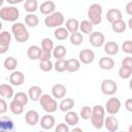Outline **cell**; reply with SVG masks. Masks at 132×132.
I'll use <instances>...</instances> for the list:
<instances>
[{"label": "cell", "mask_w": 132, "mask_h": 132, "mask_svg": "<svg viewBox=\"0 0 132 132\" xmlns=\"http://www.w3.org/2000/svg\"><path fill=\"white\" fill-rule=\"evenodd\" d=\"M116 62L112 58H110L109 56L107 57H102L99 60V67L103 70H110L114 67Z\"/></svg>", "instance_id": "7402d4cb"}, {"label": "cell", "mask_w": 132, "mask_h": 132, "mask_svg": "<svg viewBox=\"0 0 132 132\" xmlns=\"http://www.w3.org/2000/svg\"><path fill=\"white\" fill-rule=\"evenodd\" d=\"M128 27H129L130 29H132V19H131V18H130L129 21H128Z\"/></svg>", "instance_id": "f5cc1de1"}, {"label": "cell", "mask_w": 132, "mask_h": 132, "mask_svg": "<svg viewBox=\"0 0 132 132\" xmlns=\"http://www.w3.org/2000/svg\"><path fill=\"white\" fill-rule=\"evenodd\" d=\"M3 2H4V0H0V7H2V5H3Z\"/></svg>", "instance_id": "db71d44e"}, {"label": "cell", "mask_w": 132, "mask_h": 132, "mask_svg": "<svg viewBox=\"0 0 132 132\" xmlns=\"http://www.w3.org/2000/svg\"><path fill=\"white\" fill-rule=\"evenodd\" d=\"M111 29L116 33H123L127 29V24L122 19V20H119V21H116V22L111 23Z\"/></svg>", "instance_id": "d6a6232c"}, {"label": "cell", "mask_w": 132, "mask_h": 132, "mask_svg": "<svg viewBox=\"0 0 132 132\" xmlns=\"http://www.w3.org/2000/svg\"><path fill=\"white\" fill-rule=\"evenodd\" d=\"M84 41V36H82V33L80 32H74V33H70V42L72 45H75V46H78L82 43Z\"/></svg>", "instance_id": "74e56055"}, {"label": "cell", "mask_w": 132, "mask_h": 132, "mask_svg": "<svg viewBox=\"0 0 132 132\" xmlns=\"http://www.w3.org/2000/svg\"><path fill=\"white\" fill-rule=\"evenodd\" d=\"M72 132H82V129L81 128H77V127H74L72 129Z\"/></svg>", "instance_id": "816d5d0a"}, {"label": "cell", "mask_w": 132, "mask_h": 132, "mask_svg": "<svg viewBox=\"0 0 132 132\" xmlns=\"http://www.w3.org/2000/svg\"><path fill=\"white\" fill-rule=\"evenodd\" d=\"M40 54H41V47H39L38 45H30L27 50V57L33 61L39 60Z\"/></svg>", "instance_id": "603a6c76"}, {"label": "cell", "mask_w": 132, "mask_h": 132, "mask_svg": "<svg viewBox=\"0 0 132 132\" xmlns=\"http://www.w3.org/2000/svg\"><path fill=\"white\" fill-rule=\"evenodd\" d=\"M39 68L44 72H48L54 68V63L51 60H39Z\"/></svg>", "instance_id": "ab89813d"}, {"label": "cell", "mask_w": 132, "mask_h": 132, "mask_svg": "<svg viewBox=\"0 0 132 132\" xmlns=\"http://www.w3.org/2000/svg\"><path fill=\"white\" fill-rule=\"evenodd\" d=\"M39 120H40L39 113L34 109H30L25 113V122L29 126H35L36 124L39 123Z\"/></svg>", "instance_id": "2e32d148"}, {"label": "cell", "mask_w": 132, "mask_h": 132, "mask_svg": "<svg viewBox=\"0 0 132 132\" xmlns=\"http://www.w3.org/2000/svg\"><path fill=\"white\" fill-rule=\"evenodd\" d=\"M80 62L77 59H68L66 60V71L68 72H76L80 68Z\"/></svg>", "instance_id": "484cf974"}, {"label": "cell", "mask_w": 132, "mask_h": 132, "mask_svg": "<svg viewBox=\"0 0 132 132\" xmlns=\"http://www.w3.org/2000/svg\"><path fill=\"white\" fill-rule=\"evenodd\" d=\"M7 108H8V106H7V103H6L5 99L0 98V114L5 113L7 111Z\"/></svg>", "instance_id": "bcb514c9"}, {"label": "cell", "mask_w": 132, "mask_h": 132, "mask_svg": "<svg viewBox=\"0 0 132 132\" xmlns=\"http://www.w3.org/2000/svg\"><path fill=\"white\" fill-rule=\"evenodd\" d=\"M78 58H79L78 60H79L80 63L88 65V64H91L94 61V59H95V53L92 50H90V48H85V50H81L79 52Z\"/></svg>", "instance_id": "8fae6325"}, {"label": "cell", "mask_w": 132, "mask_h": 132, "mask_svg": "<svg viewBox=\"0 0 132 132\" xmlns=\"http://www.w3.org/2000/svg\"><path fill=\"white\" fill-rule=\"evenodd\" d=\"M65 18L64 14L60 11H54L53 13L48 14L44 19V25L48 28H57L64 24Z\"/></svg>", "instance_id": "8992f818"}, {"label": "cell", "mask_w": 132, "mask_h": 132, "mask_svg": "<svg viewBox=\"0 0 132 132\" xmlns=\"http://www.w3.org/2000/svg\"><path fill=\"white\" fill-rule=\"evenodd\" d=\"M1 30H2V23L0 22V31H1Z\"/></svg>", "instance_id": "11a10c76"}, {"label": "cell", "mask_w": 132, "mask_h": 132, "mask_svg": "<svg viewBox=\"0 0 132 132\" xmlns=\"http://www.w3.org/2000/svg\"><path fill=\"white\" fill-rule=\"evenodd\" d=\"M67 54V51H66V47L62 44H59V45H56L54 46L53 51H52V56L56 59H63Z\"/></svg>", "instance_id": "f546056e"}, {"label": "cell", "mask_w": 132, "mask_h": 132, "mask_svg": "<svg viewBox=\"0 0 132 132\" xmlns=\"http://www.w3.org/2000/svg\"><path fill=\"white\" fill-rule=\"evenodd\" d=\"M54 36L58 40H65L69 37V32L65 27L60 26V27H57L56 30L54 31Z\"/></svg>", "instance_id": "f1b7e54d"}, {"label": "cell", "mask_w": 132, "mask_h": 132, "mask_svg": "<svg viewBox=\"0 0 132 132\" xmlns=\"http://www.w3.org/2000/svg\"><path fill=\"white\" fill-rule=\"evenodd\" d=\"M74 106V100L72 98H62V101L59 104V109L63 112L71 110Z\"/></svg>", "instance_id": "4316f807"}, {"label": "cell", "mask_w": 132, "mask_h": 132, "mask_svg": "<svg viewBox=\"0 0 132 132\" xmlns=\"http://www.w3.org/2000/svg\"><path fill=\"white\" fill-rule=\"evenodd\" d=\"M105 119V109L102 105L96 104L92 107V114H91V123L96 129H101L104 124Z\"/></svg>", "instance_id": "6da1fadb"}, {"label": "cell", "mask_w": 132, "mask_h": 132, "mask_svg": "<svg viewBox=\"0 0 132 132\" xmlns=\"http://www.w3.org/2000/svg\"><path fill=\"white\" fill-rule=\"evenodd\" d=\"M82 34H90L93 32V24L89 20H84L79 23V29Z\"/></svg>", "instance_id": "836d02e7"}, {"label": "cell", "mask_w": 132, "mask_h": 132, "mask_svg": "<svg viewBox=\"0 0 132 132\" xmlns=\"http://www.w3.org/2000/svg\"><path fill=\"white\" fill-rule=\"evenodd\" d=\"M125 108H126L129 112L132 111V99H131V98H128V99L125 101Z\"/></svg>", "instance_id": "c3c4849f"}, {"label": "cell", "mask_w": 132, "mask_h": 132, "mask_svg": "<svg viewBox=\"0 0 132 132\" xmlns=\"http://www.w3.org/2000/svg\"><path fill=\"white\" fill-rule=\"evenodd\" d=\"M101 92L106 96H112L118 92V85L113 79L106 78L103 79L100 86Z\"/></svg>", "instance_id": "52a82bcc"}, {"label": "cell", "mask_w": 132, "mask_h": 132, "mask_svg": "<svg viewBox=\"0 0 132 132\" xmlns=\"http://www.w3.org/2000/svg\"><path fill=\"white\" fill-rule=\"evenodd\" d=\"M121 106H122V102L118 97H110L106 101L104 109L105 111H107V113L114 116L120 111Z\"/></svg>", "instance_id": "ba28073f"}, {"label": "cell", "mask_w": 132, "mask_h": 132, "mask_svg": "<svg viewBox=\"0 0 132 132\" xmlns=\"http://www.w3.org/2000/svg\"><path fill=\"white\" fill-rule=\"evenodd\" d=\"M65 28L68 30L69 33H74V32H77L78 29H79V22L76 20V19H68L65 23Z\"/></svg>", "instance_id": "83f0119b"}, {"label": "cell", "mask_w": 132, "mask_h": 132, "mask_svg": "<svg viewBox=\"0 0 132 132\" xmlns=\"http://www.w3.org/2000/svg\"><path fill=\"white\" fill-rule=\"evenodd\" d=\"M6 1H7V3H9V4L14 5V4H18V3H22V2L25 1V0H6Z\"/></svg>", "instance_id": "f907efd6"}, {"label": "cell", "mask_w": 132, "mask_h": 132, "mask_svg": "<svg viewBox=\"0 0 132 132\" xmlns=\"http://www.w3.org/2000/svg\"><path fill=\"white\" fill-rule=\"evenodd\" d=\"M55 124H56V120H55V118L53 116H51V113H47V114L41 117V119L39 120V125L44 130L53 129Z\"/></svg>", "instance_id": "9a60e30c"}, {"label": "cell", "mask_w": 132, "mask_h": 132, "mask_svg": "<svg viewBox=\"0 0 132 132\" xmlns=\"http://www.w3.org/2000/svg\"><path fill=\"white\" fill-rule=\"evenodd\" d=\"M122 65L126 66V67H131L132 68V57L128 56V57L124 58L123 61H122Z\"/></svg>", "instance_id": "7dc6e473"}, {"label": "cell", "mask_w": 132, "mask_h": 132, "mask_svg": "<svg viewBox=\"0 0 132 132\" xmlns=\"http://www.w3.org/2000/svg\"><path fill=\"white\" fill-rule=\"evenodd\" d=\"M102 6L99 3H93L89 6L87 14L89 18V21L93 24V25H99L102 21Z\"/></svg>", "instance_id": "277c9868"}, {"label": "cell", "mask_w": 132, "mask_h": 132, "mask_svg": "<svg viewBox=\"0 0 132 132\" xmlns=\"http://www.w3.org/2000/svg\"><path fill=\"white\" fill-rule=\"evenodd\" d=\"M12 98H13V100H15L16 102L23 104L24 106L29 102V97H28V95L25 94V93H23V92H18L16 94L13 95Z\"/></svg>", "instance_id": "f35d334b"}, {"label": "cell", "mask_w": 132, "mask_h": 132, "mask_svg": "<svg viewBox=\"0 0 132 132\" xmlns=\"http://www.w3.org/2000/svg\"><path fill=\"white\" fill-rule=\"evenodd\" d=\"M125 10H126V13H127L128 15H132V2H131V1L126 4Z\"/></svg>", "instance_id": "681fc988"}, {"label": "cell", "mask_w": 132, "mask_h": 132, "mask_svg": "<svg viewBox=\"0 0 132 132\" xmlns=\"http://www.w3.org/2000/svg\"><path fill=\"white\" fill-rule=\"evenodd\" d=\"M39 7L38 1L37 0H25L24 3V9L28 13H34Z\"/></svg>", "instance_id": "1f68e13d"}, {"label": "cell", "mask_w": 132, "mask_h": 132, "mask_svg": "<svg viewBox=\"0 0 132 132\" xmlns=\"http://www.w3.org/2000/svg\"><path fill=\"white\" fill-rule=\"evenodd\" d=\"M103 126H104L109 132H116V131L119 130L120 124H119L118 119H117L114 116L110 114V116H108V117H106V118L104 119V124H103Z\"/></svg>", "instance_id": "7c38bea8"}, {"label": "cell", "mask_w": 132, "mask_h": 132, "mask_svg": "<svg viewBox=\"0 0 132 132\" xmlns=\"http://www.w3.org/2000/svg\"><path fill=\"white\" fill-rule=\"evenodd\" d=\"M20 18V10L13 5L4 6L0 8V19L5 22L14 23Z\"/></svg>", "instance_id": "5b68a950"}, {"label": "cell", "mask_w": 132, "mask_h": 132, "mask_svg": "<svg viewBox=\"0 0 132 132\" xmlns=\"http://www.w3.org/2000/svg\"><path fill=\"white\" fill-rule=\"evenodd\" d=\"M9 109H10L11 113L18 116V114L23 113V111H24V105L12 99L11 102H10V104H9Z\"/></svg>", "instance_id": "8d00e7d4"}, {"label": "cell", "mask_w": 132, "mask_h": 132, "mask_svg": "<svg viewBox=\"0 0 132 132\" xmlns=\"http://www.w3.org/2000/svg\"><path fill=\"white\" fill-rule=\"evenodd\" d=\"M42 95V90L39 86H32L28 90V97L29 100L32 101H38L39 97Z\"/></svg>", "instance_id": "d4e9b609"}, {"label": "cell", "mask_w": 132, "mask_h": 132, "mask_svg": "<svg viewBox=\"0 0 132 132\" xmlns=\"http://www.w3.org/2000/svg\"><path fill=\"white\" fill-rule=\"evenodd\" d=\"M132 74V68L131 67H126V66H121L119 69V76L123 79H127L131 76Z\"/></svg>", "instance_id": "60d3db41"}, {"label": "cell", "mask_w": 132, "mask_h": 132, "mask_svg": "<svg viewBox=\"0 0 132 132\" xmlns=\"http://www.w3.org/2000/svg\"><path fill=\"white\" fill-rule=\"evenodd\" d=\"M55 131L56 132H69L70 129H69V126L65 123H60L58 124V126L55 128Z\"/></svg>", "instance_id": "f6af8a7d"}, {"label": "cell", "mask_w": 132, "mask_h": 132, "mask_svg": "<svg viewBox=\"0 0 132 132\" xmlns=\"http://www.w3.org/2000/svg\"><path fill=\"white\" fill-rule=\"evenodd\" d=\"M3 66H4V68H5L6 70H8V71H13V70L16 68V66H18V61H16V59L13 58V57H7V58L4 60V62H3Z\"/></svg>", "instance_id": "d590c367"}, {"label": "cell", "mask_w": 132, "mask_h": 132, "mask_svg": "<svg viewBox=\"0 0 132 132\" xmlns=\"http://www.w3.org/2000/svg\"><path fill=\"white\" fill-rule=\"evenodd\" d=\"M38 9H39V11H40L42 14L48 15V14L53 13V12L56 10V4H55V2L52 1V0H46V1L42 2V3L39 5Z\"/></svg>", "instance_id": "e0dca14e"}, {"label": "cell", "mask_w": 132, "mask_h": 132, "mask_svg": "<svg viewBox=\"0 0 132 132\" xmlns=\"http://www.w3.org/2000/svg\"><path fill=\"white\" fill-rule=\"evenodd\" d=\"M11 41V34L8 31L0 32V55L7 53Z\"/></svg>", "instance_id": "9c48e42d"}, {"label": "cell", "mask_w": 132, "mask_h": 132, "mask_svg": "<svg viewBox=\"0 0 132 132\" xmlns=\"http://www.w3.org/2000/svg\"><path fill=\"white\" fill-rule=\"evenodd\" d=\"M54 69L60 73L66 71V60H64V58L57 59V61L54 63Z\"/></svg>", "instance_id": "b9f144b4"}, {"label": "cell", "mask_w": 132, "mask_h": 132, "mask_svg": "<svg viewBox=\"0 0 132 132\" xmlns=\"http://www.w3.org/2000/svg\"><path fill=\"white\" fill-rule=\"evenodd\" d=\"M91 114H92V107H90L89 105L82 106L79 110V117L82 120H90Z\"/></svg>", "instance_id": "7bdbcfd3"}, {"label": "cell", "mask_w": 132, "mask_h": 132, "mask_svg": "<svg viewBox=\"0 0 132 132\" xmlns=\"http://www.w3.org/2000/svg\"><path fill=\"white\" fill-rule=\"evenodd\" d=\"M25 24L31 28L37 27L39 24V19L35 13H27L25 15Z\"/></svg>", "instance_id": "4dcf8cb0"}, {"label": "cell", "mask_w": 132, "mask_h": 132, "mask_svg": "<svg viewBox=\"0 0 132 132\" xmlns=\"http://www.w3.org/2000/svg\"><path fill=\"white\" fill-rule=\"evenodd\" d=\"M64 120L68 126H76L78 124V121H79V116L75 111L68 110V111H66Z\"/></svg>", "instance_id": "44dd1931"}, {"label": "cell", "mask_w": 132, "mask_h": 132, "mask_svg": "<svg viewBox=\"0 0 132 132\" xmlns=\"http://www.w3.org/2000/svg\"><path fill=\"white\" fill-rule=\"evenodd\" d=\"M90 37H89V41L90 43L94 46V47H101L103 46L104 42H105V36L102 32H92L89 34Z\"/></svg>", "instance_id": "30bf717a"}, {"label": "cell", "mask_w": 132, "mask_h": 132, "mask_svg": "<svg viewBox=\"0 0 132 132\" xmlns=\"http://www.w3.org/2000/svg\"><path fill=\"white\" fill-rule=\"evenodd\" d=\"M123 19V13L120 9L118 8H110L107 10L106 12V20L111 24L116 21H119V20H122Z\"/></svg>", "instance_id": "d6986e66"}, {"label": "cell", "mask_w": 132, "mask_h": 132, "mask_svg": "<svg viewBox=\"0 0 132 132\" xmlns=\"http://www.w3.org/2000/svg\"><path fill=\"white\" fill-rule=\"evenodd\" d=\"M103 51L105 54H107L108 56H114L119 53V44L116 41H107L104 42L103 44Z\"/></svg>", "instance_id": "ffe728a7"}, {"label": "cell", "mask_w": 132, "mask_h": 132, "mask_svg": "<svg viewBox=\"0 0 132 132\" xmlns=\"http://www.w3.org/2000/svg\"><path fill=\"white\" fill-rule=\"evenodd\" d=\"M38 101L42 109L47 113H53L58 109V102L53 96L48 94H42L39 97Z\"/></svg>", "instance_id": "3957f363"}, {"label": "cell", "mask_w": 132, "mask_h": 132, "mask_svg": "<svg viewBox=\"0 0 132 132\" xmlns=\"http://www.w3.org/2000/svg\"><path fill=\"white\" fill-rule=\"evenodd\" d=\"M122 50H123L124 53H126V54H128V55L132 54V41H131V40H126V41H124L123 44H122Z\"/></svg>", "instance_id": "ee69618b"}, {"label": "cell", "mask_w": 132, "mask_h": 132, "mask_svg": "<svg viewBox=\"0 0 132 132\" xmlns=\"http://www.w3.org/2000/svg\"><path fill=\"white\" fill-rule=\"evenodd\" d=\"M54 41L48 38V37H44L42 40H41V51L42 52H45V53H51L52 54V51L54 48Z\"/></svg>", "instance_id": "e575fe53"}, {"label": "cell", "mask_w": 132, "mask_h": 132, "mask_svg": "<svg viewBox=\"0 0 132 132\" xmlns=\"http://www.w3.org/2000/svg\"><path fill=\"white\" fill-rule=\"evenodd\" d=\"M14 129V123L11 118L3 116L0 117V132H9Z\"/></svg>", "instance_id": "5bb4252c"}, {"label": "cell", "mask_w": 132, "mask_h": 132, "mask_svg": "<svg viewBox=\"0 0 132 132\" xmlns=\"http://www.w3.org/2000/svg\"><path fill=\"white\" fill-rule=\"evenodd\" d=\"M11 33L14 37V39L16 40V42L19 43H24L26 41H28L30 34L26 28V26L23 23L16 22L11 26Z\"/></svg>", "instance_id": "7a4b0ae2"}, {"label": "cell", "mask_w": 132, "mask_h": 132, "mask_svg": "<svg viewBox=\"0 0 132 132\" xmlns=\"http://www.w3.org/2000/svg\"><path fill=\"white\" fill-rule=\"evenodd\" d=\"M14 95L13 89L8 84H2L0 85V96L4 99H10Z\"/></svg>", "instance_id": "cb8c5ba5"}, {"label": "cell", "mask_w": 132, "mask_h": 132, "mask_svg": "<svg viewBox=\"0 0 132 132\" xmlns=\"http://www.w3.org/2000/svg\"><path fill=\"white\" fill-rule=\"evenodd\" d=\"M67 89L62 84H56L52 87V96L55 99H62L66 96Z\"/></svg>", "instance_id": "ac0fdd59"}, {"label": "cell", "mask_w": 132, "mask_h": 132, "mask_svg": "<svg viewBox=\"0 0 132 132\" xmlns=\"http://www.w3.org/2000/svg\"><path fill=\"white\" fill-rule=\"evenodd\" d=\"M25 81V75L22 71H18V70H13L11 72V74L9 75V82L11 86H22Z\"/></svg>", "instance_id": "4fadbf2b"}]
</instances>
